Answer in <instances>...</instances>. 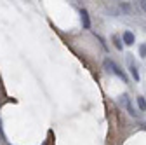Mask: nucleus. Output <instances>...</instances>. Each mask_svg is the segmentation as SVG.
Instances as JSON below:
<instances>
[{"mask_svg": "<svg viewBox=\"0 0 146 145\" xmlns=\"http://www.w3.org/2000/svg\"><path fill=\"white\" fill-rule=\"evenodd\" d=\"M104 68H106L108 72H111V74H115L117 77H120L123 82H127V75L122 72V68H120L118 65H115V63H113L111 60H110V58H106V60H104Z\"/></svg>", "mask_w": 146, "mask_h": 145, "instance_id": "nucleus-1", "label": "nucleus"}, {"mask_svg": "<svg viewBox=\"0 0 146 145\" xmlns=\"http://www.w3.org/2000/svg\"><path fill=\"white\" fill-rule=\"evenodd\" d=\"M122 40L125 42V46H132V44L136 42V37H134V33H132V32L125 30V32H123V35H122Z\"/></svg>", "mask_w": 146, "mask_h": 145, "instance_id": "nucleus-2", "label": "nucleus"}, {"mask_svg": "<svg viewBox=\"0 0 146 145\" xmlns=\"http://www.w3.org/2000/svg\"><path fill=\"white\" fill-rule=\"evenodd\" d=\"M120 101H122V105H123V107L127 108V110H129V114H131V115H134V117L137 115V112L134 110V107H132V105H131V101H129V96H125V95H123Z\"/></svg>", "mask_w": 146, "mask_h": 145, "instance_id": "nucleus-3", "label": "nucleus"}, {"mask_svg": "<svg viewBox=\"0 0 146 145\" xmlns=\"http://www.w3.org/2000/svg\"><path fill=\"white\" fill-rule=\"evenodd\" d=\"M80 17H82L84 28H85V30H89V28H90V19H89V12H87L85 9H82V11H80Z\"/></svg>", "mask_w": 146, "mask_h": 145, "instance_id": "nucleus-4", "label": "nucleus"}, {"mask_svg": "<svg viewBox=\"0 0 146 145\" xmlns=\"http://www.w3.org/2000/svg\"><path fill=\"white\" fill-rule=\"evenodd\" d=\"M129 70H131V74H132V79H134V81H139V72H137V68H136L132 63H131Z\"/></svg>", "mask_w": 146, "mask_h": 145, "instance_id": "nucleus-5", "label": "nucleus"}, {"mask_svg": "<svg viewBox=\"0 0 146 145\" xmlns=\"http://www.w3.org/2000/svg\"><path fill=\"white\" fill-rule=\"evenodd\" d=\"M137 107L141 108V110H146V100L143 96H137Z\"/></svg>", "mask_w": 146, "mask_h": 145, "instance_id": "nucleus-6", "label": "nucleus"}, {"mask_svg": "<svg viewBox=\"0 0 146 145\" xmlns=\"http://www.w3.org/2000/svg\"><path fill=\"white\" fill-rule=\"evenodd\" d=\"M113 42H115V47L117 49H122L123 46H122V39L118 37V35H113Z\"/></svg>", "mask_w": 146, "mask_h": 145, "instance_id": "nucleus-7", "label": "nucleus"}, {"mask_svg": "<svg viewBox=\"0 0 146 145\" xmlns=\"http://www.w3.org/2000/svg\"><path fill=\"white\" fill-rule=\"evenodd\" d=\"M139 54H141V58H146V44L139 46Z\"/></svg>", "mask_w": 146, "mask_h": 145, "instance_id": "nucleus-8", "label": "nucleus"}, {"mask_svg": "<svg viewBox=\"0 0 146 145\" xmlns=\"http://www.w3.org/2000/svg\"><path fill=\"white\" fill-rule=\"evenodd\" d=\"M141 9L146 12V0H141Z\"/></svg>", "mask_w": 146, "mask_h": 145, "instance_id": "nucleus-9", "label": "nucleus"}]
</instances>
